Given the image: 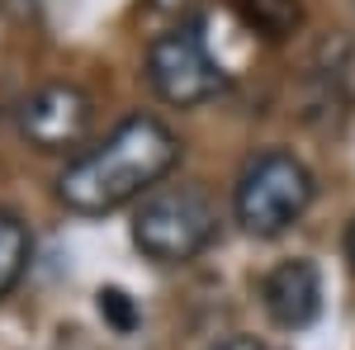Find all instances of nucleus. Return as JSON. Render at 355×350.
<instances>
[{"instance_id":"1","label":"nucleus","mask_w":355,"mask_h":350,"mask_svg":"<svg viewBox=\"0 0 355 350\" xmlns=\"http://www.w3.org/2000/svg\"><path fill=\"white\" fill-rule=\"evenodd\" d=\"M180 161V137L157 114H128L57 175V199L81 218L114 213L147 199Z\"/></svg>"},{"instance_id":"2","label":"nucleus","mask_w":355,"mask_h":350,"mask_svg":"<svg viewBox=\"0 0 355 350\" xmlns=\"http://www.w3.org/2000/svg\"><path fill=\"white\" fill-rule=\"evenodd\" d=\"M133 246L157 261V265H185L194 256H204L214 237H218V204L214 194L185 180V185H157L142 204H137L133 222H128Z\"/></svg>"},{"instance_id":"3","label":"nucleus","mask_w":355,"mask_h":350,"mask_svg":"<svg viewBox=\"0 0 355 350\" xmlns=\"http://www.w3.org/2000/svg\"><path fill=\"white\" fill-rule=\"evenodd\" d=\"M313 194H318L313 170L294 152L266 147L242 166V175L232 185V218H237V227L246 237L270 242V237H284L308 213Z\"/></svg>"},{"instance_id":"4","label":"nucleus","mask_w":355,"mask_h":350,"mask_svg":"<svg viewBox=\"0 0 355 350\" xmlns=\"http://www.w3.org/2000/svg\"><path fill=\"white\" fill-rule=\"evenodd\" d=\"M147 85L157 90V100L175 109H199L209 100H218L227 71H223L204 33L194 24H171L147 43Z\"/></svg>"},{"instance_id":"5","label":"nucleus","mask_w":355,"mask_h":350,"mask_svg":"<svg viewBox=\"0 0 355 350\" xmlns=\"http://www.w3.org/2000/svg\"><path fill=\"white\" fill-rule=\"evenodd\" d=\"M15 128L33 152H76L95 128V100L76 81H48L15 109Z\"/></svg>"},{"instance_id":"6","label":"nucleus","mask_w":355,"mask_h":350,"mask_svg":"<svg viewBox=\"0 0 355 350\" xmlns=\"http://www.w3.org/2000/svg\"><path fill=\"white\" fill-rule=\"evenodd\" d=\"M261 308L284 331L313 326L318 313H322V270L313 265L308 256H294V261L270 265L266 279H261Z\"/></svg>"},{"instance_id":"7","label":"nucleus","mask_w":355,"mask_h":350,"mask_svg":"<svg viewBox=\"0 0 355 350\" xmlns=\"http://www.w3.org/2000/svg\"><path fill=\"white\" fill-rule=\"evenodd\" d=\"M232 5H237L242 24L256 28V33L270 38V43H284V38L303 24V5L299 0H232Z\"/></svg>"},{"instance_id":"8","label":"nucleus","mask_w":355,"mask_h":350,"mask_svg":"<svg viewBox=\"0 0 355 350\" xmlns=\"http://www.w3.org/2000/svg\"><path fill=\"white\" fill-rule=\"evenodd\" d=\"M28 256H33V237H28L24 218L10 213V209H0V298L24 279Z\"/></svg>"},{"instance_id":"9","label":"nucleus","mask_w":355,"mask_h":350,"mask_svg":"<svg viewBox=\"0 0 355 350\" xmlns=\"http://www.w3.org/2000/svg\"><path fill=\"white\" fill-rule=\"evenodd\" d=\"M95 308H100V317H105V322H110L119 336H128V331L142 322L137 303L123 294V289H100V294H95Z\"/></svg>"},{"instance_id":"10","label":"nucleus","mask_w":355,"mask_h":350,"mask_svg":"<svg viewBox=\"0 0 355 350\" xmlns=\"http://www.w3.org/2000/svg\"><path fill=\"white\" fill-rule=\"evenodd\" d=\"M152 15H162L171 24H194V15H199V5L204 0H142Z\"/></svg>"},{"instance_id":"11","label":"nucleus","mask_w":355,"mask_h":350,"mask_svg":"<svg viewBox=\"0 0 355 350\" xmlns=\"http://www.w3.org/2000/svg\"><path fill=\"white\" fill-rule=\"evenodd\" d=\"M209 350H266L256 336H246V331H232V336H218Z\"/></svg>"},{"instance_id":"12","label":"nucleus","mask_w":355,"mask_h":350,"mask_svg":"<svg viewBox=\"0 0 355 350\" xmlns=\"http://www.w3.org/2000/svg\"><path fill=\"white\" fill-rule=\"evenodd\" d=\"M341 251H346V261H351V270H355V218L346 222V237H341Z\"/></svg>"}]
</instances>
